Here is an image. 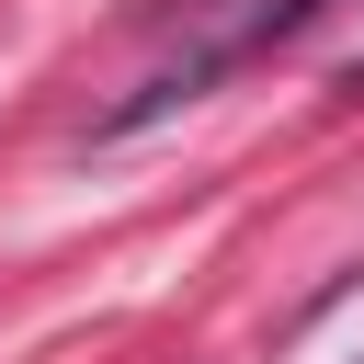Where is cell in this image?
I'll return each mask as SVG.
<instances>
[{
    "label": "cell",
    "mask_w": 364,
    "mask_h": 364,
    "mask_svg": "<svg viewBox=\"0 0 364 364\" xmlns=\"http://www.w3.org/2000/svg\"><path fill=\"white\" fill-rule=\"evenodd\" d=\"M341 102H364V57H353V68H341Z\"/></svg>",
    "instance_id": "1"
}]
</instances>
